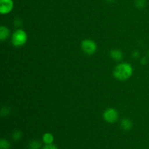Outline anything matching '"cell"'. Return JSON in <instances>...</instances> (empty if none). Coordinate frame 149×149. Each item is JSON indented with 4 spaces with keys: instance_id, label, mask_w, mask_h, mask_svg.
Returning a JSON list of instances; mask_svg holds the SVG:
<instances>
[{
    "instance_id": "cell-1",
    "label": "cell",
    "mask_w": 149,
    "mask_h": 149,
    "mask_svg": "<svg viewBox=\"0 0 149 149\" xmlns=\"http://www.w3.org/2000/svg\"><path fill=\"white\" fill-rule=\"evenodd\" d=\"M133 68L132 65L127 63H122L115 67L113 70V77L119 81H126L132 75Z\"/></svg>"
},
{
    "instance_id": "cell-2",
    "label": "cell",
    "mask_w": 149,
    "mask_h": 149,
    "mask_svg": "<svg viewBox=\"0 0 149 149\" xmlns=\"http://www.w3.org/2000/svg\"><path fill=\"white\" fill-rule=\"evenodd\" d=\"M28 35L25 31L23 29H17L13 32L12 35L11 42L13 46L15 47H21L24 46L26 43L27 42Z\"/></svg>"
},
{
    "instance_id": "cell-3",
    "label": "cell",
    "mask_w": 149,
    "mask_h": 149,
    "mask_svg": "<svg viewBox=\"0 0 149 149\" xmlns=\"http://www.w3.org/2000/svg\"><path fill=\"white\" fill-rule=\"evenodd\" d=\"M81 48L83 52L87 55H93L97 50V45L92 39H84L81 42Z\"/></svg>"
},
{
    "instance_id": "cell-4",
    "label": "cell",
    "mask_w": 149,
    "mask_h": 149,
    "mask_svg": "<svg viewBox=\"0 0 149 149\" xmlns=\"http://www.w3.org/2000/svg\"><path fill=\"white\" fill-rule=\"evenodd\" d=\"M103 119L109 124H113L119 119V113L113 108L107 109L103 113Z\"/></svg>"
},
{
    "instance_id": "cell-5",
    "label": "cell",
    "mask_w": 149,
    "mask_h": 149,
    "mask_svg": "<svg viewBox=\"0 0 149 149\" xmlns=\"http://www.w3.org/2000/svg\"><path fill=\"white\" fill-rule=\"evenodd\" d=\"M14 7L13 0H0V13L7 15L11 13Z\"/></svg>"
},
{
    "instance_id": "cell-6",
    "label": "cell",
    "mask_w": 149,
    "mask_h": 149,
    "mask_svg": "<svg viewBox=\"0 0 149 149\" xmlns=\"http://www.w3.org/2000/svg\"><path fill=\"white\" fill-rule=\"evenodd\" d=\"M110 56L113 60L116 61H120L123 59L124 54L122 52V50L118 49H114L111 50Z\"/></svg>"
},
{
    "instance_id": "cell-7",
    "label": "cell",
    "mask_w": 149,
    "mask_h": 149,
    "mask_svg": "<svg viewBox=\"0 0 149 149\" xmlns=\"http://www.w3.org/2000/svg\"><path fill=\"white\" fill-rule=\"evenodd\" d=\"M10 35V31L7 27L4 26H1L0 27V40L1 42L7 40Z\"/></svg>"
},
{
    "instance_id": "cell-8",
    "label": "cell",
    "mask_w": 149,
    "mask_h": 149,
    "mask_svg": "<svg viewBox=\"0 0 149 149\" xmlns=\"http://www.w3.org/2000/svg\"><path fill=\"white\" fill-rule=\"evenodd\" d=\"M121 127L125 131H129L132 127V122L130 119H124L121 122Z\"/></svg>"
},
{
    "instance_id": "cell-9",
    "label": "cell",
    "mask_w": 149,
    "mask_h": 149,
    "mask_svg": "<svg viewBox=\"0 0 149 149\" xmlns=\"http://www.w3.org/2000/svg\"><path fill=\"white\" fill-rule=\"evenodd\" d=\"M42 141L45 144H52L54 141V136L50 132H46L43 135Z\"/></svg>"
},
{
    "instance_id": "cell-10",
    "label": "cell",
    "mask_w": 149,
    "mask_h": 149,
    "mask_svg": "<svg viewBox=\"0 0 149 149\" xmlns=\"http://www.w3.org/2000/svg\"><path fill=\"white\" fill-rule=\"evenodd\" d=\"M41 146H42V143L39 141H36V140L32 141L29 144V149H40Z\"/></svg>"
},
{
    "instance_id": "cell-11",
    "label": "cell",
    "mask_w": 149,
    "mask_h": 149,
    "mask_svg": "<svg viewBox=\"0 0 149 149\" xmlns=\"http://www.w3.org/2000/svg\"><path fill=\"white\" fill-rule=\"evenodd\" d=\"M10 147V144L7 140L1 139L0 141V149H9Z\"/></svg>"
},
{
    "instance_id": "cell-12",
    "label": "cell",
    "mask_w": 149,
    "mask_h": 149,
    "mask_svg": "<svg viewBox=\"0 0 149 149\" xmlns=\"http://www.w3.org/2000/svg\"><path fill=\"white\" fill-rule=\"evenodd\" d=\"M135 6L138 9H143L146 6V0H136Z\"/></svg>"
},
{
    "instance_id": "cell-13",
    "label": "cell",
    "mask_w": 149,
    "mask_h": 149,
    "mask_svg": "<svg viewBox=\"0 0 149 149\" xmlns=\"http://www.w3.org/2000/svg\"><path fill=\"white\" fill-rule=\"evenodd\" d=\"M22 137V132L19 130H16L13 132V138L15 141H19Z\"/></svg>"
},
{
    "instance_id": "cell-14",
    "label": "cell",
    "mask_w": 149,
    "mask_h": 149,
    "mask_svg": "<svg viewBox=\"0 0 149 149\" xmlns=\"http://www.w3.org/2000/svg\"><path fill=\"white\" fill-rule=\"evenodd\" d=\"M43 149H58L57 146L54 144H46L45 146L43 147Z\"/></svg>"
},
{
    "instance_id": "cell-15",
    "label": "cell",
    "mask_w": 149,
    "mask_h": 149,
    "mask_svg": "<svg viewBox=\"0 0 149 149\" xmlns=\"http://www.w3.org/2000/svg\"><path fill=\"white\" fill-rule=\"evenodd\" d=\"M141 63L143 64H146L147 63V59L146 58H143L142 60H141Z\"/></svg>"
},
{
    "instance_id": "cell-16",
    "label": "cell",
    "mask_w": 149,
    "mask_h": 149,
    "mask_svg": "<svg viewBox=\"0 0 149 149\" xmlns=\"http://www.w3.org/2000/svg\"><path fill=\"white\" fill-rule=\"evenodd\" d=\"M107 1H109V2H113V1H115V0H106Z\"/></svg>"
}]
</instances>
